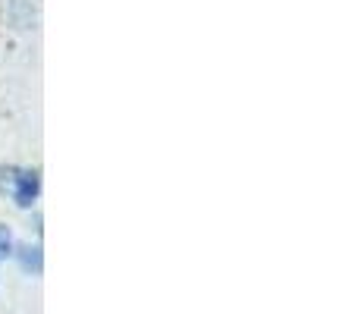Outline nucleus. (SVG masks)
<instances>
[{"label": "nucleus", "mask_w": 358, "mask_h": 314, "mask_svg": "<svg viewBox=\"0 0 358 314\" xmlns=\"http://www.w3.org/2000/svg\"><path fill=\"white\" fill-rule=\"evenodd\" d=\"M10 245H13V239H10V229L6 227H0V261L10 255Z\"/></svg>", "instance_id": "1"}]
</instances>
